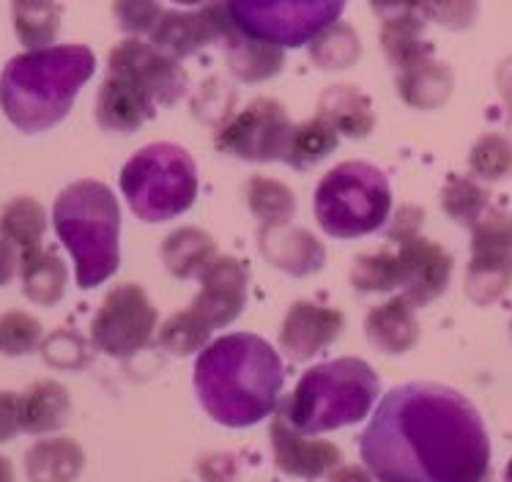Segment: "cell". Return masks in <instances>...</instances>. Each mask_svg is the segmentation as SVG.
Returning <instances> with one entry per match:
<instances>
[{
    "mask_svg": "<svg viewBox=\"0 0 512 482\" xmlns=\"http://www.w3.org/2000/svg\"><path fill=\"white\" fill-rule=\"evenodd\" d=\"M359 452L381 482H485L491 439L458 389L430 381L395 387L378 403Z\"/></svg>",
    "mask_w": 512,
    "mask_h": 482,
    "instance_id": "6da1fadb",
    "label": "cell"
},
{
    "mask_svg": "<svg viewBox=\"0 0 512 482\" xmlns=\"http://www.w3.org/2000/svg\"><path fill=\"white\" fill-rule=\"evenodd\" d=\"M195 389L211 420L228 428H250L277 406L283 362L258 335L220 337L200 351Z\"/></svg>",
    "mask_w": 512,
    "mask_h": 482,
    "instance_id": "7a4b0ae2",
    "label": "cell"
},
{
    "mask_svg": "<svg viewBox=\"0 0 512 482\" xmlns=\"http://www.w3.org/2000/svg\"><path fill=\"white\" fill-rule=\"evenodd\" d=\"M94 66V53L83 44L17 55L0 74V105L17 129L44 132L66 118Z\"/></svg>",
    "mask_w": 512,
    "mask_h": 482,
    "instance_id": "3957f363",
    "label": "cell"
},
{
    "mask_svg": "<svg viewBox=\"0 0 512 482\" xmlns=\"http://www.w3.org/2000/svg\"><path fill=\"white\" fill-rule=\"evenodd\" d=\"M187 91V74L178 61L140 39H126L107 58V80L96 99V121L107 132L129 135Z\"/></svg>",
    "mask_w": 512,
    "mask_h": 482,
    "instance_id": "277c9868",
    "label": "cell"
},
{
    "mask_svg": "<svg viewBox=\"0 0 512 482\" xmlns=\"http://www.w3.org/2000/svg\"><path fill=\"white\" fill-rule=\"evenodd\" d=\"M53 225L72 255L80 288H96L113 277L121 261V209L113 189L102 181H77L66 187L55 200Z\"/></svg>",
    "mask_w": 512,
    "mask_h": 482,
    "instance_id": "5b68a950",
    "label": "cell"
},
{
    "mask_svg": "<svg viewBox=\"0 0 512 482\" xmlns=\"http://www.w3.org/2000/svg\"><path fill=\"white\" fill-rule=\"evenodd\" d=\"M378 398V376L365 359H335L307 370L293 389L283 417L299 436L326 433L365 420Z\"/></svg>",
    "mask_w": 512,
    "mask_h": 482,
    "instance_id": "8992f818",
    "label": "cell"
},
{
    "mask_svg": "<svg viewBox=\"0 0 512 482\" xmlns=\"http://www.w3.org/2000/svg\"><path fill=\"white\" fill-rule=\"evenodd\" d=\"M121 192L140 220H173L198 198V168L181 146L154 143L126 162Z\"/></svg>",
    "mask_w": 512,
    "mask_h": 482,
    "instance_id": "52a82bcc",
    "label": "cell"
},
{
    "mask_svg": "<svg viewBox=\"0 0 512 482\" xmlns=\"http://www.w3.org/2000/svg\"><path fill=\"white\" fill-rule=\"evenodd\" d=\"M392 209L387 176L367 162H343L315 189V220L335 239L378 231Z\"/></svg>",
    "mask_w": 512,
    "mask_h": 482,
    "instance_id": "ba28073f",
    "label": "cell"
},
{
    "mask_svg": "<svg viewBox=\"0 0 512 482\" xmlns=\"http://www.w3.org/2000/svg\"><path fill=\"white\" fill-rule=\"evenodd\" d=\"M398 244L395 252L356 258L351 269V283L356 291L376 294L400 288V299H406L411 307H425L439 299L452 277L450 252L422 236L403 239Z\"/></svg>",
    "mask_w": 512,
    "mask_h": 482,
    "instance_id": "9c48e42d",
    "label": "cell"
},
{
    "mask_svg": "<svg viewBox=\"0 0 512 482\" xmlns=\"http://www.w3.org/2000/svg\"><path fill=\"white\" fill-rule=\"evenodd\" d=\"M230 25L255 42L283 47H302L313 42L318 33L335 25L343 3H324V0H241L228 3Z\"/></svg>",
    "mask_w": 512,
    "mask_h": 482,
    "instance_id": "30bf717a",
    "label": "cell"
},
{
    "mask_svg": "<svg viewBox=\"0 0 512 482\" xmlns=\"http://www.w3.org/2000/svg\"><path fill=\"white\" fill-rule=\"evenodd\" d=\"M512 285V211L488 209L471 228V263L466 294L471 302L491 304Z\"/></svg>",
    "mask_w": 512,
    "mask_h": 482,
    "instance_id": "8fae6325",
    "label": "cell"
},
{
    "mask_svg": "<svg viewBox=\"0 0 512 482\" xmlns=\"http://www.w3.org/2000/svg\"><path fill=\"white\" fill-rule=\"evenodd\" d=\"M157 329V310L135 283L115 285L91 324V337L107 357L126 359L146 346Z\"/></svg>",
    "mask_w": 512,
    "mask_h": 482,
    "instance_id": "7c38bea8",
    "label": "cell"
},
{
    "mask_svg": "<svg viewBox=\"0 0 512 482\" xmlns=\"http://www.w3.org/2000/svg\"><path fill=\"white\" fill-rule=\"evenodd\" d=\"M291 129L280 102L255 99L217 132V148L247 162H274L285 157Z\"/></svg>",
    "mask_w": 512,
    "mask_h": 482,
    "instance_id": "4fadbf2b",
    "label": "cell"
},
{
    "mask_svg": "<svg viewBox=\"0 0 512 482\" xmlns=\"http://www.w3.org/2000/svg\"><path fill=\"white\" fill-rule=\"evenodd\" d=\"M230 31V20L225 6H206L195 11H168L162 9L159 20L151 28V47L168 55L173 61L198 53L214 39H225Z\"/></svg>",
    "mask_w": 512,
    "mask_h": 482,
    "instance_id": "5bb4252c",
    "label": "cell"
},
{
    "mask_svg": "<svg viewBox=\"0 0 512 482\" xmlns=\"http://www.w3.org/2000/svg\"><path fill=\"white\" fill-rule=\"evenodd\" d=\"M247 304V269L236 258H214L200 274V294L192 302V313L209 329L233 324Z\"/></svg>",
    "mask_w": 512,
    "mask_h": 482,
    "instance_id": "9a60e30c",
    "label": "cell"
},
{
    "mask_svg": "<svg viewBox=\"0 0 512 482\" xmlns=\"http://www.w3.org/2000/svg\"><path fill=\"white\" fill-rule=\"evenodd\" d=\"M343 329V315L315 302H296L288 310L280 332V346L291 362H307L335 343Z\"/></svg>",
    "mask_w": 512,
    "mask_h": 482,
    "instance_id": "2e32d148",
    "label": "cell"
},
{
    "mask_svg": "<svg viewBox=\"0 0 512 482\" xmlns=\"http://www.w3.org/2000/svg\"><path fill=\"white\" fill-rule=\"evenodd\" d=\"M272 447L277 469L291 477H304V480H315L321 474L332 472L343 461L335 444L304 439L283 417L272 422Z\"/></svg>",
    "mask_w": 512,
    "mask_h": 482,
    "instance_id": "e0dca14e",
    "label": "cell"
},
{
    "mask_svg": "<svg viewBox=\"0 0 512 482\" xmlns=\"http://www.w3.org/2000/svg\"><path fill=\"white\" fill-rule=\"evenodd\" d=\"M376 11L384 14L381 42L389 61L398 66V72L411 63L433 58V47L422 39V28H425L422 6H376Z\"/></svg>",
    "mask_w": 512,
    "mask_h": 482,
    "instance_id": "ac0fdd59",
    "label": "cell"
},
{
    "mask_svg": "<svg viewBox=\"0 0 512 482\" xmlns=\"http://www.w3.org/2000/svg\"><path fill=\"white\" fill-rule=\"evenodd\" d=\"M261 252L274 263L277 269L288 274L304 277V274L318 272L326 261V250L313 233L304 228H261Z\"/></svg>",
    "mask_w": 512,
    "mask_h": 482,
    "instance_id": "d6986e66",
    "label": "cell"
},
{
    "mask_svg": "<svg viewBox=\"0 0 512 482\" xmlns=\"http://www.w3.org/2000/svg\"><path fill=\"white\" fill-rule=\"evenodd\" d=\"M367 340L384 354H406L419 340V324L414 307L406 299H389L381 307H373L365 321Z\"/></svg>",
    "mask_w": 512,
    "mask_h": 482,
    "instance_id": "ffe728a7",
    "label": "cell"
},
{
    "mask_svg": "<svg viewBox=\"0 0 512 482\" xmlns=\"http://www.w3.org/2000/svg\"><path fill=\"white\" fill-rule=\"evenodd\" d=\"M318 118H324L337 135L348 137H365L376 126L370 99L365 94H359L351 85L326 88L321 102H318Z\"/></svg>",
    "mask_w": 512,
    "mask_h": 482,
    "instance_id": "44dd1931",
    "label": "cell"
},
{
    "mask_svg": "<svg viewBox=\"0 0 512 482\" xmlns=\"http://www.w3.org/2000/svg\"><path fill=\"white\" fill-rule=\"evenodd\" d=\"M72 414L69 392L58 381H39L20 395V430L53 433L63 428Z\"/></svg>",
    "mask_w": 512,
    "mask_h": 482,
    "instance_id": "7402d4cb",
    "label": "cell"
},
{
    "mask_svg": "<svg viewBox=\"0 0 512 482\" xmlns=\"http://www.w3.org/2000/svg\"><path fill=\"white\" fill-rule=\"evenodd\" d=\"M85 455L72 439H42L25 455V474L31 482H74L83 472Z\"/></svg>",
    "mask_w": 512,
    "mask_h": 482,
    "instance_id": "603a6c76",
    "label": "cell"
},
{
    "mask_svg": "<svg viewBox=\"0 0 512 482\" xmlns=\"http://www.w3.org/2000/svg\"><path fill=\"white\" fill-rule=\"evenodd\" d=\"M452 85L455 80H452L450 66L433 58L411 63L398 72V94L419 110H436L444 105L450 99Z\"/></svg>",
    "mask_w": 512,
    "mask_h": 482,
    "instance_id": "cb8c5ba5",
    "label": "cell"
},
{
    "mask_svg": "<svg viewBox=\"0 0 512 482\" xmlns=\"http://www.w3.org/2000/svg\"><path fill=\"white\" fill-rule=\"evenodd\" d=\"M22 277V294L28 296L36 304H55L61 302L63 291H66V280L69 272L63 261L53 250H33L25 252L17 258Z\"/></svg>",
    "mask_w": 512,
    "mask_h": 482,
    "instance_id": "d4e9b609",
    "label": "cell"
},
{
    "mask_svg": "<svg viewBox=\"0 0 512 482\" xmlns=\"http://www.w3.org/2000/svg\"><path fill=\"white\" fill-rule=\"evenodd\" d=\"M214 258H217V244L209 233L198 231V228L173 231L162 244V261L168 266V272L181 280L200 277Z\"/></svg>",
    "mask_w": 512,
    "mask_h": 482,
    "instance_id": "484cf974",
    "label": "cell"
},
{
    "mask_svg": "<svg viewBox=\"0 0 512 482\" xmlns=\"http://www.w3.org/2000/svg\"><path fill=\"white\" fill-rule=\"evenodd\" d=\"M44 231H47V211L39 200L14 198L0 211V239L20 255L39 250Z\"/></svg>",
    "mask_w": 512,
    "mask_h": 482,
    "instance_id": "4316f807",
    "label": "cell"
},
{
    "mask_svg": "<svg viewBox=\"0 0 512 482\" xmlns=\"http://www.w3.org/2000/svg\"><path fill=\"white\" fill-rule=\"evenodd\" d=\"M225 42H228L230 69H233V74L239 80L261 83V80L274 77V74L280 72V66H283V50H277L272 44L255 42L250 36L236 31L233 25H230Z\"/></svg>",
    "mask_w": 512,
    "mask_h": 482,
    "instance_id": "83f0119b",
    "label": "cell"
},
{
    "mask_svg": "<svg viewBox=\"0 0 512 482\" xmlns=\"http://www.w3.org/2000/svg\"><path fill=\"white\" fill-rule=\"evenodd\" d=\"M337 143H340V135L335 129L326 124L324 118H313V121L293 126L283 159L293 168H310L315 162L329 157Z\"/></svg>",
    "mask_w": 512,
    "mask_h": 482,
    "instance_id": "f1b7e54d",
    "label": "cell"
},
{
    "mask_svg": "<svg viewBox=\"0 0 512 482\" xmlns=\"http://www.w3.org/2000/svg\"><path fill=\"white\" fill-rule=\"evenodd\" d=\"M61 6L55 3H14V28L20 42L33 50H47L58 36Z\"/></svg>",
    "mask_w": 512,
    "mask_h": 482,
    "instance_id": "f546056e",
    "label": "cell"
},
{
    "mask_svg": "<svg viewBox=\"0 0 512 482\" xmlns=\"http://www.w3.org/2000/svg\"><path fill=\"white\" fill-rule=\"evenodd\" d=\"M247 203L263 228L288 225V220L296 214V198L291 189L280 181L261 179V176L247 184Z\"/></svg>",
    "mask_w": 512,
    "mask_h": 482,
    "instance_id": "4dcf8cb0",
    "label": "cell"
},
{
    "mask_svg": "<svg viewBox=\"0 0 512 482\" xmlns=\"http://www.w3.org/2000/svg\"><path fill=\"white\" fill-rule=\"evenodd\" d=\"M362 47H359V36L354 33L351 25L335 22L329 25L324 33H318L310 44V58H313L321 69H348L351 63L359 58Z\"/></svg>",
    "mask_w": 512,
    "mask_h": 482,
    "instance_id": "1f68e13d",
    "label": "cell"
},
{
    "mask_svg": "<svg viewBox=\"0 0 512 482\" xmlns=\"http://www.w3.org/2000/svg\"><path fill=\"white\" fill-rule=\"evenodd\" d=\"M488 192L469 176H452L450 184L441 192V209L450 214L458 225L474 228L488 211Z\"/></svg>",
    "mask_w": 512,
    "mask_h": 482,
    "instance_id": "d6a6232c",
    "label": "cell"
},
{
    "mask_svg": "<svg viewBox=\"0 0 512 482\" xmlns=\"http://www.w3.org/2000/svg\"><path fill=\"white\" fill-rule=\"evenodd\" d=\"M471 173L482 181H502L512 176V140L504 135H482L469 157Z\"/></svg>",
    "mask_w": 512,
    "mask_h": 482,
    "instance_id": "836d02e7",
    "label": "cell"
},
{
    "mask_svg": "<svg viewBox=\"0 0 512 482\" xmlns=\"http://www.w3.org/2000/svg\"><path fill=\"white\" fill-rule=\"evenodd\" d=\"M209 335V326L203 324L192 310H187V313H176L165 321L162 332H159V343L168 348L173 357H189V354L206 348Z\"/></svg>",
    "mask_w": 512,
    "mask_h": 482,
    "instance_id": "e575fe53",
    "label": "cell"
},
{
    "mask_svg": "<svg viewBox=\"0 0 512 482\" xmlns=\"http://www.w3.org/2000/svg\"><path fill=\"white\" fill-rule=\"evenodd\" d=\"M42 343V324L28 313L0 315V354L22 357Z\"/></svg>",
    "mask_w": 512,
    "mask_h": 482,
    "instance_id": "d590c367",
    "label": "cell"
},
{
    "mask_svg": "<svg viewBox=\"0 0 512 482\" xmlns=\"http://www.w3.org/2000/svg\"><path fill=\"white\" fill-rule=\"evenodd\" d=\"M115 14L121 20V28L129 33H151L154 22L159 20L162 9L154 6V3H140V0H132V3H118L115 6Z\"/></svg>",
    "mask_w": 512,
    "mask_h": 482,
    "instance_id": "8d00e7d4",
    "label": "cell"
},
{
    "mask_svg": "<svg viewBox=\"0 0 512 482\" xmlns=\"http://www.w3.org/2000/svg\"><path fill=\"white\" fill-rule=\"evenodd\" d=\"M422 14H430L436 17L441 25L447 28H455V31H463L469 28L474 17H477V6L474 3H439V6H422Z\"/></svg>",
    "mask_w": 512,
    "mask_h": 482,
    "instance_id": "74e56055",
    "label": "cell"
},
{
    "mask_svg": "<svg viewBox=\"0 0 512 482\" xmlns=\"http://www.w3.org/2000/svg\"><path fill=\"white\" fill-rule=\"evenodd\" d=\"M20 433V395L0 392V441H11Z\"/></svg>",
    "mask_w": 512,
    "mask_h": 482,
    "instance_id": "f35d334b",
    "label": "cell"
},
{
    "mask_svg": "<svg viewBox=\"0 0 512 482\" xmlns=\"http://www.w3.org/2000/svg\"><path fill=\"white\" fill-rule=\"evenodd\" d=\"M200 477L206 482H233L236 480V458L233 455H209L198 466Z\"/></svg>",
    "mask_w": 512,
    "mask_h": 482,
    "instance_id": "ab89813d",
    "label": "cell"
},
{
    "mask_svg": "<svg viewBox=\"0 0 512 482\" xmlns=\"http://www.w3.org/2000/svg\"><path fill=\"white\" fill-rule=\"evenodd\" d=\"M422 211L419 209H403L398 214V222H395V228H392V241H403V239H414L419 231V222H422Z\"/></svg>",
    "mask_w": 512,
    "mask_h": 482,
    "instance_id": "60d3db41",
    "label": "cell"
},
{
    "mask_svg": "<svg viewBox=\"0 0 512 482\" xmlns=\"http://www.w3.org/2000/svg\"><path fill=\"white\" fill-rule=\"evenodd\" d=\"M17 272V252L0 239V285H6Z\"/></svg>",
    "mask_w": 512,
    "mask_h": 482,
    "instance_id": "b9f144b4",
    "label": "cell"
},
{
    "mask_svg": "<svg viewBox=\"0 0 512 482\" xmlns=\"http://www.w3.org/2000/svg\"><path fill=\"white\" fill-rule=\"evenodd\" d=\"M329 482H373V477L367 474V469H359V466H343L332 474Z\"/></svg>",
    "mask_w": 512,
    "mask_h": 482,
    "instance_id": "7bdbcfd3",
    "label": "cell"
},
{
    "mask_svg": "<svg viewBox=\"0 0 512 482\" xmlns=\"http://www.w3.org/2000/svg\"><path fill=\"white\" fill-rule=\"evenodd\" d=\"M0 482H14V469H11V461H6L0 455Z\"/></svg>",
    "mask_w": 512,
    "mask_h": 482,
    "instance_id": "ee69618b",
    "label": "cell"
},
{
    "mask_svg": "<svg viewBox=\"0 0 512 482\" xmlns=\"http://www.w3.org/2000/svg\"><path fill=\"white\" fill-rule=\"evenodd\" d=\"M504 482H512V461L507 463V469H504Z\"/></svg>",
    "mask_w": 512,
    "mask_h": 482,
    "instance_id": "f6af8a7d",
    "label": "cell"
}]
</instances>
